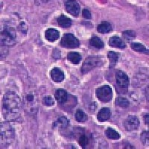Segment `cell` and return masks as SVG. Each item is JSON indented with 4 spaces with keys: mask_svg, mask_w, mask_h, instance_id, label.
Returning <instances> with one entry per match:
<instances>
[{
    "mask_svg": "<svg viewBox=\"0 0 149 149\" xmlns=\"http://www.w3.org/2000/svg\"><path fill=\"white\" fill-rule=\"evenodd\" d=\"M26 102H29V103L34 102V95H33V94H31V93H29V94H27V95H26Z\"/></svg>",
    "mask_w": 149,
    "mask_h": 149,
    "instance_id": "obj_31",
    "label": "cell"
},
{
    "mask_svg": "<svg viewBox=\"0 0 149 149\" xmlns=\"http://www.w3.org/2000/svg\"><path fill=\"white\" fill-rule=\"evenodd\" d=\"M50 76L54 82L59 83L64 80V73L58 67L53 68L50 71Z\"/></svg>",
    "mask_w": 149,
    "mask_h": 149,
    "instance_id": "obj_10",
    "label": "cell"
},
{
    "mask_svg": "<svg viewBox=\"0 0 149 149\" xmlns=\"http://www.w3.org/2000/svg\"><path fill=\"white\" fill-rule=\"evenodd\" d=\"M15 132L8 122H2L1 123V146L7 148L14 142Z\"/></svg>",
    "mask_w": 149,
    "mask_h": 149,
    "instance_id": "obj_2",
    "label": "cell"
},
{
    "mask_svg": "<svg viewBox=\"0 0 149 149\" xmlns=\"http://www.w3.org/2000/svg\"><path fill=\"white\" fill-rule=\"evenodd\" d=\"M69 125H70V121L68 120L66 117L64 116L60 117L59 119L54 122V126L59 127L60 128H62V129L66 128Z\"/></svg>",
    "mask_w": 149,
    "mask_h": 149,
    "instance_id": "obj_25",
    "label": "cell"
},
{
    "mask_svg": "<svg viewBox=\"0 0 149 149\" xmlns=\"http://www.w3.org/2000/svg\"><path fill=\"white\" fill-rule=\"evenodd\" d=\"M111 116V111L108 107H103L98 111L97 114V119L99 122H103L110 119Z\"/></svg>",
    "mask_w": 149,
    "mask_h": 149,
    "instance_id": "obj_14",
    "label": "cell"
},
{
    "mask_svg": "<svg viewBox=\"0 0 149 149\" xmlns=\"http://www.w3.org/2000/svg\"><path fill=\"white\" fill-rule=\"evenodd\" d=\"M74 116H75V119H76L77 122H80V123H84L87 120V119H88L87 115L85 113L84 110H81V109H78V110H76Z\"/></svg>",
    "mask_w": 149,
    "mask_h": 149,
    "instance_id": "obj_23",
    "label": "cell"
},
{
    "mask_svg": "<svg viewBox=\"0 0 149 149\" xmlns=\"http://www.w3.org/2000/svg\"><path fill=\"white\" fill-rule=\"evenodd\" d=\"M116 104L122 107V108H127L130 105V102H129L128 99L126 98L125 97L119 96L116 99Z\"/></svg>",
    "mask_w": 149,
    "mask_h": 149,
    "instance_id": "obj_24",
    "label": "cell"
},
{
    "mask_svg": "<svg viewBox=\"0 0 149 149\" xmlns=\"http://www.w3.org/2000/svg\"><path fill=\"white\" fill-rule=\"evenodd\" d=\"M91 140L90 136L87 135L85 133L81 134V135L79 136V138H78V144L81 146L83 148H86L87 146L90 145V142Z\"/></svg>",
    "mask_w": 149,
    "mask_h": 149,
    "instance_id": "obj_20",
    "label": "cell"
},
{
    "mask_svg": "<svg viewBox=\"0 0 149 149\" xmlns=\"http://www.w3.org/2000/svg\"><path fill=\"white\" fill-rule=\"evenodd\" d=\"M119 54L115 52L110 51L107 53V58H108L109 62H110V68L113 69L115 67L116 65L117 62H118V59H119Z\"/></svg>",
    "mask_w": 149,
    "mask_h": 149,
    "instance_id": "obj_17",
    "label": "cell"
},
{
    "mask_svg": "<svg viewBox=\"0 0 149 149\" xmlns=\"http://www.w3.org/2000/svg\"><path fill=\"white\" fill-rule=\"evenodd\" d=\"M55 100L59 104H64L68 100V93L63 89H58L54 93Z\"/></svg>",
    "mask_w": 149,
    "mask_h": 149,
    "instance_id": "obj_13",
    "label": "cell"
},
{
    "mask_svg": "<svg viewBox=\"0 0 149 149\" xmlns=\"http://www.w3.org/2000/svg\"><path fill=\"white\" fill-rule=\"evenodd\" d=\"M65 9L68 14L77 17L80 14L81 6L77 1H66L65 2Z\"/></svg>",
    "mask_w": 149,
    "mask_h": 149,
    "instance_id": "obj_9",
    "label": "cell"
},
{
    "mask_svg": "<svg viewBox=\"0 0 149 149\" xmlns=\"http://www.w3.org/2000/svg\"><path fill=\"white\" fill-rule=\"evenodd\" d=\"M19 29L22 32H23L24 34H26V33H27L28 28L27 26H26V23H25L24 22H22L20 24H19Z\"/></svg>",
    "mask_w": 149,
    "mask_h": 149,
    "instance_id": "obj_30",
    "label": "cell"
},
{
    "mask_svg": "<svg viewBox=\"0 0 149 149\" xmlns=\"http://www.w3.org/2000/svg\"><path fill=\"white\" fill-rule=\"evenodd\" d=\"M103 64L102 59L98 56H89L86 58L81 67L82 74H86L95 68L100 67Z\"/></svg>",
    "mask_w": 149,
    "mask_h": 149,
    "instance_id": "obj_4",
    "label": "cell"
},
{
    "mask_svg": "<svg viewBox=\"0 0 149 149\" xmlns=\"http://www.w3.org/2000/svg\"><path fill=\"white\" fill-rule=\"evenodd\" d=\"M144 120H145V123H146V125H148V113L144 116Z\"/></svg>",
    "mask_w": 149,
    "mask_h": 149,
    "instance_id": "obj_32",
    "label": "cell"
},
{
    "mask_svg": "<svg viewBox=\"0 0 149 149\" xmlns=\"http://www.w3.org/2000/svg\"><path fill=\"white\" fill-rule=\"evenodd\" d=\"M95 95L98 100L103 103H107L112 100V89L108 85H104L95 90Z\"/></svg>",
    "mask_w": 149,
    "mask_h": 149,
    "instance_id": "obj_5",
    "label": "cell"
},
{
    "mask_svg": "<svg viewBox=\"0 0 149 149\" xmlns=\"http://www.w3.org/2000/svg\"><path fill=\"white\" fill-rule=\"evenodd\" d=\"M22 107V100L15 92L8 91L3 95L2 113L7 121L17 119L20 115Z\"/></svg>",
    "mask_w": 149,
    "mask_h": 149,
    "instance_id": "obj_1",
    "label": "cell"
},
{
    "mask_svg": "<svg viewBox=\"0 0 149 149\" xmlns=\"http://www.w3.org/2000/svg\"><path fill=\"white\" fill-rule=\"evenodd\" d=\"M141 140L145 146H148V131H143L141 134Z\"/></svg>",
    "mask_w": 149,
    "mask_h": 149,
    "instance_id": "obj_28",
    "label": "cell"
},
{
    "mask_svg": "<svg viewBox=\"0 0 149 149\" xmlns=\"http://www.w3.org/2000/svg\"><path fill=\"white\" fill-rule=\"evenodd\" d=\"M139 126V120L136 116H129L124 122V127L127 131H134V130H137Z\"/></svg>",
    "mask_w": 149,
    "mask_h": 149,
    "instance_id": "obj_7",
    "label": "cell"
},
{
    "mask_svg": "<svg viewBox=\"0 0 149 149\" xmlns=\"http://www.w3.org/2000/svg\"><path fill=\"white\" fill-rule=\"evenodd\" d=\"M122 37H123V39H125L127 42H130V41L133 40L136 37L135 31H134L132 30L125 31H123L122 33Z\"/></svg>",
    "mask_w": 149,
    "mask_h": 149,
    "instance_id": "obj_26",
    "label": "cell"
},
{
    "mask_svg": "<svg viewBox=\"0 0 149 149\" xmlns=\"http://www.w3.org/2000/svg\"><path fill=\"white\" fill-rule=\"evenodd\" d=\"M109 45L111 47L118 48V49H125L126 47L125 42L120 38L119 37L117 36H113V37H110L109 40Z\"/></svg>",
    "mask_w": 149,
    "mask_h": 149,
    "instance_id": "obj_11",
    "label": "cell"
},
{
    "mask_svg": "<svg viewBox=\"0 0 149 149\" xmlns=\"http://www.w3.org/2000/svg\"><path fill=\"white\" fill-rule=\"evenodd\" d=\"M97 31L101 34H108L112 31L111 24L107 21H103L98 26Z\"/></svg>",
    "mask_w": 149,
    "mask_h": 149,
    "instance_id": "obj_16",
    "label": "cell"
},
{
    "mask_svg": "<svg viewBox=\"0 0 149 149\" xmlns=\"http://www.w3.org/2000/svg\"><path fill=\"white\" fill-rule=\"evenodd\" d=\"M17 41V33L14 28L10 26H4L1 31V44L2 46H13Z\"/></svg>",
    "mask_w": 149,
    "mask_h": 149,
    "instance_id": "obj_3",
    "label": "cell"
},
{
    "mask_svg": "<svg viewBox=\"0 0 149 149\" xmlns=\"http://www.w3.org/2000/svg\"><path fill=\"white\" fill-rule=\"evenodd\" d=\"M117 85L122 88H127L130 85V79L125 72L122 70L117 71L115 75Z\"/></svg>",
    "mask_w": 149,
    "mask_h": 149,
    "instance_id": "obj_8",
    "label": "cell"
},
{
    "mask_svg": "<svg viewBox=\"0 0 149 149\" xmlns=\"http://www.w3.org/2000/svg\"><path fill=\"white\" fill-rule=\"evenodd\" d=\"M42 104L46 106H48V107H51L54 104V101L52 97L50 96V95H47V96L42 98Z\"/></svg>",
    "mask_w": 149,
    "mask_h": 149,
    "instance_id": "obj_27",
    "label": "cell"
},
{
    "mask_svg": "<svg viewBox=\"0 0 149 149\" xmlns=\"http://www.w3.org/2000/svg\"><path fill=\"white\" fill-rule=\"evenodd\" d=\"M67 59L72 64H78L81 61L82 57L78 52H70L67 54Z\"/></svg>",
    "mask_w": 149,
    "mask_h": 149,
    "instance_id": "obj_19",
    "label": "cell"
},
{
    "mask_svg": "<svg viewBox=\"0 0 149 149\" xmlns=\"http://www.w3.org/2000/svg\"><path fill=\"white\" fill-rule=\"evenodd\" d=\"M90 45L95 49H101L104 47V43L103 41L98 37H93L90 40Z\"/></svg>",
    "mask_w": 149,
    "mask_h": 149,
    "instance_id": "obj_21",
    "label": "cell"
},
{
    "mask_svg": "<svg viewBox=\"0 0 149 149\" xmlns=\"http://www.w3.org/2000/svg\"><path fill=\"white\" fill-rule=\"evenodd\" d=\"M57 22L60 27L63 29H68L72 26V19L64 14H61L59 17H58Z\"/></svg>",
    "mask_w": 149,
    "mask_h": 149,
    "instance_id": "obj_15",
    "label": "cell"
},
{
    "mask_svg": "<svg viewBox=\"0 0 149 149\" xmlns=\"http://www.w3.org/2000/svg\"><path fill=\"white\" fill-rule=\"evenodd\" d=\"M105 135L108 139H120V134L118 131L114 130L112 127H108L107 130H105Z\"/></svg>",
    "mask_w": 149,
    "mask_h": 149,
    "instance_id": "obj_22",
    "label": "cell"
},
{
    "mask_svg": "<svg viewBox=\"0 0 149 149\" xmlns=\"http://www.w3.org/2000/svg\"><path fill=\"white\" fill-rule=\"evenodd\" d=\"M82 16H83L84 18L86 19H90L92 17L91 13H90V10H87V9H84V10H82Z\"/></svg>",
    "mask_w": 149,
    "mask_h": 149,
    "instance_id": "obj_29",
    "label": "cell"
},
{
    "mask_svg": "<svg viewBox=\"0 0 149 149\" xmlns=\"http://www.w3.org/2000/svg\"><path fill=\"white\" fill-rule=\"evenodd\" d=\"M60 32L59 31L54 29H48L45 31V38L49 42H54L59 39Z\"/></svg>",
    "mask_w": 149,
    "mask_h": 149,
    "instance_id": "obj_12",
    "label": "cell"
},
{
    "mask_svg": "<svg viewBox=\"0 0 149 149\" xmlns=\"http://www.w3.org/2000/svg\"><path fill=\"white\" fill-rule=\"evenodd\" d=\"M60 44L62 47L67 49H75L80 46V42L76 37L72 34H64L61 39Z\"/></svg>",
    "mask_w": 149,
    "mask_h": 149,
    "instance_id": "obj_6",
    "label": "cell"
},
{
    "mask_svg": "<svg viewBox=\"0 0 149 149\" xmlns=\"http://www.w3.org/2000/svg\"><path fill=\"white\" fill-rule=\"evenodd\" d=\"M130 48H131L133 50H134V51L137 52L148 54V49L144 45L139 43V42H131V43H130Z\"/></svg>",
    "mask_w": 149,
    "mask_h": 149,
    "instance_id": "obj_18",
    "label": "cell"
}]
</instances>
